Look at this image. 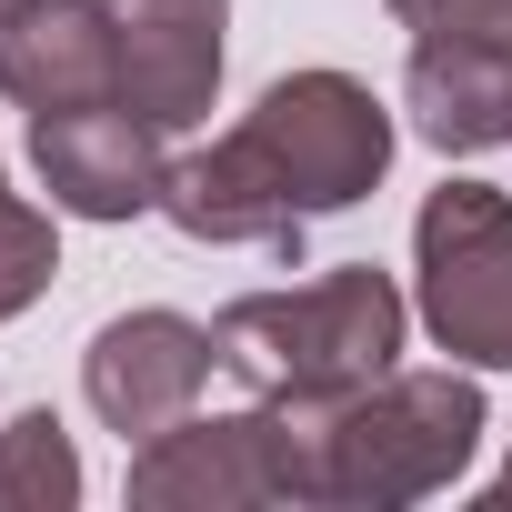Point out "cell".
Here are the masks:
<instances>
[{"mask_svg":"<svg viewBox=\"0 0 512 512\" xmlns=\"http://www.w3.org/2000/svg\"><path fill=\"white\" fill-rule=\"evenodd\" d=\"M282 452H292V502H332V512L432 502L482 452V382L452 362L442 372L392 362L342 402H282Z\"/></svg>","mask_w":512,"mask_h":512,"instance_id":"1","label":"cell"},{"mask_svg":"<svg viewBox=\"0 0 512 512\" xmlns=\"http://www.w3.org/2000/svg\"><path fill=\"white\" fill-rule=\"evenodd\" d=\"M402 332H412V302L372 262H342V272H312L282 292H241L211 322L221 372L251 402H342L402 362Z\"/></svg>","mask_w":512,"mask_h":512,"instance_id":"2","label":"cell"},{"mask_svg":"<svg viewBox=\"0 0 512 512\" xmlns=\"http://www.w3.org/2000/svg\"><path fill=\"white\" fill-rule=\"evenodd\" d=\"M412 312L462 372H512V191L442 181L412 211Z\"/></svg>","mask_w":512,"mask_h":512,"instance_id":"3","label":"cell"},{"mask_svg":"<svg viewBox=\"0 0 512 512\" xmlns=\"http://www.w3.org/2000/svg\"><path fill=\"white\" fill-rule=\"evenodd\" d=\"M262 141V161L282 171V191L322 221V211H352L372 201V181L392 171V111L372 101V81L352 71H282L241 121Z\"/></svg>","mask_w":512,"mask_h":512,"instance_id":"4","label":"cell"},{"mask_svg":"<svg viewBox=\"0 0 512 512\" xmlns=\"http://www.w3.org/2000/svg\"><path fill=\"white\" fill-rule=\"evenodd\" d=\"M131 502H141V512H251V502H292L282 402L181 412L171 432L131 442Z\"/></svg>","mask_w":512,"mask_h":512,"instance_id":"5","label":"cell"},{"mask_svg":"<svg viewBox=\"0 0 512 512\" xmlns=\"http://www.w3.org/2000/svg\"><path fill=\"white\" fill-rule=\"evenodd\" d=\"M171 131L141 121L131 101H81V111H31V171L51 191V211L71 221H141L161 211L171 181Z\"/></svg>","mask_w":512,"mask_h":512,"instance_id":"6","label":"cell"},{"mask_svg":"<svg viewBox=\"0 0 512 512\" xmlns=\"http://www.w3.org/2000/svg\"><path fill=\"white\" fill-rule=\"evenodd\" d=\"M221 372V342H211V322H191V312H121V322H101L91 332V352H81V392H91V412L121 432V442H151V432H171L191 402H201V382Z\"/></svg>","mask_w":512,"mask_h":512,"instance_id":"7","label":"cell"},{"mask_svg":"<svg viewBox=\"0 0 512 512\" xmlns=\"http://www.w3.org/2000/svg\"><path fill=\"white\" fill-rule=\"evenodd\" d=\"M161 221L181 241H211V251H282V262H302V231L312 211L282 191V171L262 161V141L251 131H221L211 151H181L171 181H161Z\"/></svg>","mask_w":512,"mask_h":512,"instance_id":"8","label":"cell"},{"mask_svg":"<svg viewBox=\"0 0 512 512\" xmlns=\"http://www.w3.org/2000/svg\"><path fill=\"white\" fill-rule=\"evenodd\" d=\"M121 41V101L161 131H191L221 101V31L231 0H101Z\"/></svg>","mask_w":512,"mask_h":512,"instance_id":"9","label":"cell"},{"mask_svg":"<svg viewBox=\"0 0 512 512\" xmlns=\"http://www.w3.org/2000/svg\"><path fill=\"white\" fill-rule=\"evenodd\" d=\"M0 101L21 111H81L121 101V41L101 0H21L0 21Z\"/></svg>","mask_w":512,"mask_h":512,"instance_id":"10","label":"cell"},{"mask_svg":"<svg viewBox=\"0 0 512 512\" xmlns=\"http://www.w3.org/2000/svg\"><path fill=\"white\" fill-rule=\"evenodd\" d=\"M402 111L432 151H492L512 141V41H412Z\"/></svg>","mask_w":512,"mask_h":512,"instance_id":"11","label":"cell"},{"mask_svg":"<svg viewBox=\"0 0 512 512\" xmlns=\"http://www.w3.org/2000/svg\"><path fill=\"white\" fill-rule=\"evenodd\" d=\"M81 502V452L61 412H21L0 432V512H71Z\"/></svg>","mask_w":512,"mask_h":512,"instance_id":"12","label":"cell"},{"mask_svg":"<svg viewBox=\"0 0 512 512\" xmlns=\"http://www.w3.org/2000/svg\"><path fill=\"white\" fill-rule=\"evenodd\" d=\"M51 272H61L51 211H31L21 191H0V322H21V312L51 292Z\"/></svg>","mask_w":512,"mask_h":512,"instance_id":"13","label":"cell"},{"mask_svg":"<svg viewBox=\"0 0 512 512\" xmlns=\"http://www.w3.org/2000/svg\"><path fill=\"white\" fill-rule=\"evenodd\" d=\"M412 41H512V0H382Z\"/></svg>","mask_w":512,"mask_h":512,"instance_id":"14","label":"cell"},{"mask_svg":"<svg viewBox=\"0 0 512 512\" xmlns=\"http://www.w3.org/2000/svg\"><path fill=\"white\" fill-rule=\"evenodd\" d=\"M492 502H502V512H512V462H502V472H492Z\"/></svg>","mask_w":512,"mask_h":512,"instance_id":"15","label":"cell"},{"mask_svg":"<svg viewBox=\"0 0 512 512\" xmlns=\"http://www.w3.org/2000/svg\"><path fill=\"white\" fill-rule=\"evenodd\" d=\"M11 11H21V0H0V21H11Z\"/></svg>","mask_w":512,"mask_h":512,"instance_id":"16","label":"cell"}]
</instances>
